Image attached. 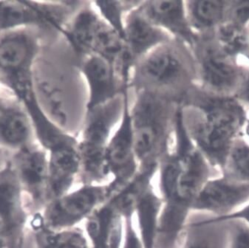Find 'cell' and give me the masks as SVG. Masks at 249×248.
<instances>
[{
  "label": "cell",
  "mask_w": 249,
  "mask_h": 248,
  "mask_svg": "<svg viewBox=\"0 0 249 248\" xmlns=\"http://www.w3.org/2000/svg\"><path fill=\"white\" fill-rule=\"evenodd\" d=\"M133 93L130 115L139 168L159 165L172 147L180 104L147 91Z\"/></svg>",
  "instance_id": "obj_1"
},
{
  "label": "cell",
  "mask_w": 249,
  "mask_h": 248,
  "mask_svg": "<svg viewBox=\"0 0 249 248\" xmlns=\"http://www.w3.org/2000/svg\"><path fill=\"white\" fill-rule=\"evenodd\" d=\"M249 202V183L221 175L205 184L193 201L191 211L220 217L234 213Z\"/></svg>",
  "instance_id": "obj_7"
},
{
  "label": "cell",
  "mask_w": 249,
  "mask_h": 248,
  "mask_svg": "<svg viewBox=\"0 0 249 248\" xmlns=\"http://www.w3.org/2000/svg\"><path fill=\"white\" fill-rule=\"evenodd\" d=\"M108 185H84L72 193L57 198L46 213L52 229H69L89 215L110 198Z\"/></svg>",
  "instance_id": "obj_6"
},
{
  "label": "cell",
  "mask_w": 249,
  "mask_h": 248,
  "mask_svg": "<svg viewBox=\"0 0 249 248\" xmlns=\"http://www.w3.org/2000/svg\"><path fill=\"white\" fill-rule=\"evenodd\" d=\"M139 9L152 24L175 40L182 43L192 41L193 31L183 1H142Z\"/></svg>",
  "instance_id": "obj_10"
},
{
  "label": "cell",
  "mask_w": 249,
  "mask_h": 248,
  "mask_svg": "<svg viewBox=\"0 0 249 248\" xmlns=\"http://www.w3.org/2000/svg\"><path fill=\"white\" fill-rule=\"evenodd\" d=\"M122 217L109 200L87 219L86 230L93 248H120Z\"/></svg>",
  "instance_id": "obj_11"
},
{
  "label": "cell",
  "mask_w": 249,
  "mask_h": 248,
  "mask_svg": "<svg viewBox=\"0 0 249 248\" xmlns=\"http://www.w3.org/2000/svg\"><path fill=\"white\" fill-rule=\"evenodd\" d=\"M222 175L240 182L249 183V148H237L226 162Z\"/></svg>",
  "instance_id": "obj_21"
},
{
  "label": "cell",
  "mask_w": 249,
  "mask_h": 248,
  "mask_svg": "<svg viewBox=\"0 0 249 248\" xmlns=\"http://www.w3.org/2000/svg\"><path fill=\"white\" fill-rule=\"evenodd\" d=\"M203 71L205 79L212 85H223L231 78L229 70L213 58H206L203 61Z\"/></svg>",
  "instance_id": "obj_22"
},
{
  "label": "cell",
  "mask_w": 249,
  "mask_h": 248,
  "mask_svg": "<svg viewBox=\"0 0 249 248\" xmlns=\"http://www.w3.org/2000/svg\"><path fill=\"white\" fill-rule=\"evenodd\" d=\"M209 219L212 221H225L229 219H241L249 225V202L247 205H245L240 210L237 211L234 213L227 216L215 217V216H209Z\"/></svg>",
  "instance_id": "obj_26"
},
{
  "label": "cell",
  "mask_w": 249,
  "mask_h": 248,
  "mask_svg": "<svg viewBox=\"0 0 249 248\" xmlns=\"http://www.w3.org/2000/svg\"><path fill=\"white\" fill-rule=\"evenodd\" d=\"M51 25L45 4L39 6L21 1H0V32L24 26Z\"/></svg>",
  "instance_id": "obj_13"
},
{
  "label": "cell",
  "mask_w": 249,
  "mask_h": 248,
  "mask_svg": "<svg viewBox=\"0 0 249 248\" xmlns=\"http://www.w3.org/2000/svg\"><path fill=\"white\" fill-rule=\"evenodd\" d=\"M142 2V1H92L91 3L101 18L124 39L125 17Z\"/></svg>",
  "instance_id": "obj_17"
},
{
  "label": "cell",
  "mask_w": 249,
  "mask_h": 248,
  "mask_svg": "<svg viewBox=\"0 0 249 248\" xmlns=\"http://www.w3.org/2000/svg\"><path fill=\"white\" fill-rule=\"evenodd\" d=\"M139 6L126 14L124 28L125 49L134 65L151 51L174 39L148 20Z\"/></svg>",
  "instance_id": "obj_9"
},
{
  "label": "cell",
  "mask_w": 249,
  "mask_h": 248,
  "mask_svg": "<svg viewBox=\"0 0 249 248\" xmlns=\"http://www.w3.org/2000/svg\"><path fill=\"white\" fill-rule=\"evenodd\" d=\"M230 229L228 221L206 218L189 225L186 248H229Z\"/></svg>",
  "instance_id": "obj_14"
},
{
  "label": "cell",
  "mask_w": 249,
  "mask_h": 248,
  "mask_svg": "<svg viewBox=\"0 0 249 248\" xmlns=\"http://www.w3.org/2000/svg\"><path fill=\"white\" fill-rule=\"evenodd\" d=\"M42 248H89L83 232L78 229H68L58 233H45Z\"/></svg>",
  "instance_id": "obj_20"
},
{
  "label": "cell",
  "mask_w": 249,
  "mask_h": 248,
  "mask_svg": "<svg viewBox=\"0 0 249 248\" xmlns=\"http://www.w3.org/2000/svg\"><path fill=\"white\" fill-rule=\"evenodd\" d=\"M229 248H249V225L241 219H229Z\"/></svg>",
  "instance_id": "obj_24"
},
{
  "label": "cell",
  "mask_w": 249,
  "mask_h": 248,
  "mask_svg": "<svg viewBox=\"0 0 249 248\" xmlns=\"http://www.w3.org/2000/svg\"><path fill=\"white\" fill-rule=\"evenodd\" d=\"M79 68L88 90L87 111L101 106L123 92L124 82L116 66L105 58L89 55L79 58Z\"/></svg>",
  "instance_id": "obj_8"
},
{
  "label": "cell",
  "mask_w": 249,
  "mask_h": 248,
  "mask_svg": "<svg viewBox=\"0 0 249 248\" xmlns=\"http://www.w3.org/2000/svg\"><path fill=\"white\" fill-rule=\"evenodd\" d=\"M129 90L130 85L129 82H126L123 89L124 97L123 115L119 126L109 139L105 152L107 169L109 175L114 177L112 182L108 185L111 196L124 188L139 170V164L135 152Z\"/></svg>",
  "instance_id": "obj_4"
},
{
  "label": "cell",
  "mask_w": 249,
  "mask_h": 248,
  "mask_svg": "<svg viewBox=\"0 0 249 248\" xmlns=\"http://www.w3.org/2000/svg\"><path fill=\"white\" fill-rule=\"evenodd\" d=\"M48 171L49 162L45 154L41 151L25 152L21 159V172L25 182L31 186L38 189L45 183Z\"/></svg>",
  "instance_id": "obj_18"
},
{
  "label": "cell",
  "mask_w": 249,
  "mask_h": 248,
  "mask_svg": "<svg viewBox=\"0 0 249 248\" xmlns=\"http://www.w3.org/2000/svg\"><path fill=\"white\" fill-rule=\"evenodd\" d=\"M183 45L172 40L137 61L131 73L129 85L132 91L153 92L180 104L188 78Z\"/></svg>",
  "instance_id": "obj_3"
},
{
  "label": "cell",
  "mask_w": 249,
  "mask_h": 248,
  "mask_svg": "<svg viewBox=\"0 0 249 248\" xmlns=\"http://www.w3.org/2000/svg\"><path fill=\"white\" fill-rule=\"evenodd\" d=\"M163 202L150 187L143 194L136 207L143 248H155L159 218Z\"/></svg>",
  "instance_id": "obj_15"
},
{
  "label": "cell",
  "mask_w": 249,
  "mask_h": 248,
  "mask_svg": "<svg viewBox=\"0 0 249 248\" xmlns=\"http://www.w3.org/2000/svg\"><path fill=\"white\" fill-rule=\"evenodd\" d=\"M17 194L14 186L8 183L0 185V215L11 222L17 209Z\"/></svg>",
  "instance_id": "obj_23"
},
{
  "label": "cell",
  "mask_w": 249,
  "mask_h": 248,
  "mask_svg": "<svg viewBox=\"0 0 249 248\" xmlns=\"http://www.w3.org/2000/svg\"><path fill=\"white\" fill-rule=\"evenodd\" d=\"M37 53L35 38L25 33L11 32L0 39V74L15 95L34 86Z\"/></svg>",
  "instance_id": "obj_5"
},
{
  "label": "cell",
  "mask_w": 249,
  "mask_h": 248,
  "mask_svg": "<svg viewBox=\"0 0 249 248\" xmlns=\"http://www.w3.org/2000/svg\"><path fill=\"white\" fill-rule=\"evenodd\" d=\"M124 243L123 248H143L142 239L136 234L132 223V217L126 218Z\"/></svg>",
  "instance_id": "obj_25"
},
{
  "label": "cell",
  "mask_w": 249,
  "mask_h": 248,
  "mask_svg": "<svg viewBox=\"0 0 249 248\" xmlns=\"http://www.w3.org/2000/svg\"><path fill=\"white\" fill-rule=\"evenodd\" d=\"M50 188L54 197L63 196L80 173L79 143L50 152Z\"/></svg>",
  "instance_id": "obj_12"
},
{
  "label": "cell",
  "mask_w": 249,
  "mask_h": 248,
  "mask_svg": "<svg viewBox=\"0 0 249 248\" xmlns=\"http://www.w3.org/2000/svg\"><path fill=\"white\" fill-rule=\"evenodd\" d=\"M123 92L101 106L87 111L78 135L81 158L79 175L84 185H96L109 175L105 161L107 146L122 120Z\"/></svg>",
  "instance_id": "obj_2"
},
{
  "label": "cell",
  "mask_w": 249,
  "mask_h": 248,
  "mask_svg": "<svg viewBox=\"0 0 249 248\" xmlns=\"http://www.w3.org/2000/svg\"><path fill=\"white\" fill-rule=\"evenodd\" d=\"M34 132L28 114L17 109L0 110V141L9 146L25 143Z\"/></svg>",
  "instance_id": "obj_16"
},
{
  "label": "cell",
  "mask_w": 249,
  "mask_h": 248,
  "mask_svg": "<svg viewBox=\"0 0 249 248\" xmlns=\"http://www.w3.org/2000/svg\"><path fill=\"white\" fill-rule=\"evenodd\" d=\"M186 14L190 27L208 26L220 18L221 4L214 1L185 2Z\"/></svg>",
  "instance_id": "obj_19"
}]
</instances>
